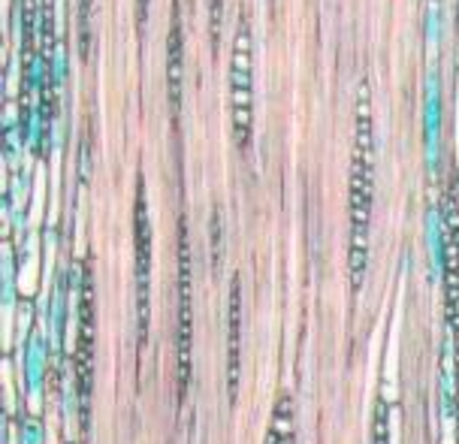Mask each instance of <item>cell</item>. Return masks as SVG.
<instances>
[{
    "mask_svg": "<svg viewBox=\"0 0 459 444\" xmlns=\"http://www.w3.org/2000/svg\"><path fill=\"white\" fill-rule=\"evenodd\" d=\"M372 97L368 85H359L357 100V145L354 167H351V273L354 282L363 278L366 269V245H368V212H372Z\"/></svg>",
    "mask_w": 459,
    "mask_h": 444,
    "instance_id": "6da1fadb",
    "label": "cell"
},
{
    "mask_svg": "<svg viewBox=\"0 0 459 444\" xmlns=\"http://www.w3.org/2000/svg\"><path fill=\"white\" fill-rule=\"evenodd\" d=\"M230 88H233V121H236V136L248 139L251 134V34L248 24H242L236 34V52H233V73H230Z\"/></svg>",
    "mask_w": 459,
    "mask_h": 444,
    "instance_id": "7a4b0ae2",
    "label": "cell"
},
{
    "mask_svg": "<svg viewBox=\"0 0 459 444\" xmlns=\"http://www.w3.org/2000/svg\"><path fill=\"white\" fill-rule=\"evenodd\" d=\"M91 372H94V284L91 275H82L79 291V339H76V393L85 402L91 396Z\"/></svg>",
    "mask_w": 459,
    "mask_h": 444,
    "instance_id": "3957f363",
    "label": "cell"
},
{
    "mask_svg": "<svg viewBox=\"0 0 459 444\" xmlns=\"http://www.w3.org/2000/svg\"><path fill=\"white\" fill-rule=\"evenodd\" d=\"M149 266H152V227L149 209H145V191L139 187L136 196V320H139V342H145L149 330Z\"/></svg>",
    "mask_w": 459,
    "mask_h": 444,
    "instance_id": "277c9868",
    "label": "cell"
},
{
    "mask_svg": "<svg viewBox=\"0 0 459 444\" xmlns=\"http://www.w3.org/2000/svg\"><path fill=\"white\" fill-rule=\"evenodd\" d=\"M182 309H178V372H182V387L191 375V251L187 239H182Z\"/></svg>",
    "mask_w": 459,
    "mask_h": 444,
    "instance_id": "5b68a950",
    "label": "cell"
},
{
    "mask_svg": "<svg viewBox=\"0 0 459 444\" xmlns=\"http://www.w3.org/2000/svg\"><path fill=\"white\" fill-rule=\"evenodd\" d=\"M423 121H426V158H429V163H436V158H438V127H441V94H438V73L436 70H429V79H426Z\"/></svg>",
    "mask_w": 459,
    "mask_h": 444,
    "instance_id": "8992f818",
    "label": "cell"
},
{
    "mask_svg": "<svg viewBox=\"0 0 459 444\" xmlns=\"http://www.w3.org/2000/svg\"><path fill=\"white\" fill-rule=\"evenodd\" d=\"M266 444H293V396L281 393L273 411V423H269Z\"/></svg>",
    "mask_w": 459,
    "mask_h": 444,
    "instance_id": "52a82bcc",
    "label": "cell"
},
{
    "mask_svg": "<svg viewBox=\"0 0 459 444\" xmlns=\"http://www.w3.org/2000/svg\"><path fill=\"white\" fill-rule=\"evenodd\" d=\"M239 278H233V293H230V384H236L239 375Z\"/></svg>",
    "mask_w": 459,
    "mask_h": 444,
    "instance_id": "ba28073f",
    "label": "cell"
},
{
    "mask_svg": "<svg viewBox=\"0 0 459 444\" xmlns=\"http://www.w3.org/2000/svg\"><path fill=\"white\" fill-rule=\"evenodd\" d=\"M24 366H28V381L30 387H39L43 384V366H46V344L43 335L34 333L28 339V353H24Z\"/></svg>",
    "mask_w": 459,
    "mask_h": 444,
    "instance_id": "9c48e42d",
    "label": "cell"
},
{
    "mask_svg": "<svg viewBox=\"0 0 459 444\" xmlns=\"http://www.w3.org/2000/svg\"><path fill=\"white\" fill-rule=\"evenodd\" d=\"M169 88L172 100L178 103V88H182V39H178V28L169 34Z\"/></svg>",
    "mask_w": 459,
    "mask_h": 444,
    "instance_id": "30bf717a",
    "label": "cell"
},
{
    "mask_svg": "<svg viewBox=\"0 0 459 444\" xmlns=\"http://www.w3.org/2000/svg\"><path fill=\"white\" fill-rule=\"evenodd\" d=\"M390 417H387V399H378L375 408V444H390Z\"/></svg>",
    "mask_w": 459,
    "mask_h": 444,
    "instance_id": "8fae6325",
    "label": "cell"
},
{
    "mask_svg": "<svg viewBox=\"0 0 459 444\" xmlns=\"http://www.w3.org/2000/svg\"><path fill=\"white\" fill-rule=\"evenodd\" d=\"M39 435H43V430H39V423H37V421H28V423H24V444L39 441Z\"/></svg>",
    "mask_w": 459,
    "mask_h": 444,
    "instance_id": "7c38bea8",
    "label": "cell"
},
{
    "mask_svg": "<svg viewBox=\"0 0 459 444\" xmlns=\"http://www.w3.org/2000/svg\"><path fill=\"white\" fill-rule=\"evenodd\" d=\"M212 24H215V30H212V34H215V39H218V24H221V0H212Z\"/></svg>",
    "mask_w": 459,
    "mask_h": 444,
    "instance_id": "4fadbf2b",
    "label": "cell"
}]
</instances>
